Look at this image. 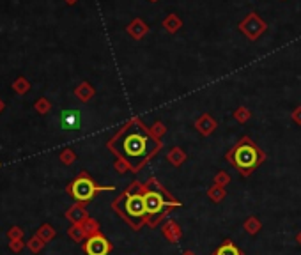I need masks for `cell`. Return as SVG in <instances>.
Returning <instances> with one entry per match:
<instances>
[{
	"instance_id": "cell-1",
	"label": "cell",
	"mask_w": 301,
	"mask_h": 255,
	"mask_svg": "<svg viewBox=\"0 0 301 255\" xmlns=\"http://www.w3.org/2000/svg\"><path fill=\"white\" fill-rule=\"evenodd\" d=\"M156 147L155 140L150 135L142 128H128L122 131L121 137L114 142V149L122 156V159L129 163L131 166H138L147 156Z\"/></svg>"
},
{
	"instance_id": "cell-2",
	"label": "cell",
	"mask_w": 301,
	"mask_h": 255,
	"mask_svg": "<svg viewBox=\"0 0 301 255\" xmlns=\"http://www.w3.org/2000/svg\"><path fill=\"white\" fill-rule=\"evenodd\" d=\"M117 209L121 211L122 216H124L126 220H129L135 227H138L143 218V215H147L143 195H138V193L122 197V199L117 202Z\"/></svg>"
},
{
	"instance_id": "cell-3",
	"label": "cell",
	"mask_w": 301,
	"mask_h": 255,
	"mask_svg": "<svg viewBox=\"0 0 301 255\" xmlns=\"http://www.w3.org/2000/svg\"><path fill=\"white\" fill-rule=\"evenodd\" d=\"M71 195L78 200V202H89V200L94 197L96 192H112V186H98L94 185L91 178L87 176H80L78 179H74L73 185H71Z\"/></svg>"
},
{
	"instance_id": "cell-4",
	"label": "cell",
	"mask_w": 301,
	"mask_h": 255,
	"mask_svg": "<svg viewBox=\"0 0 301 255\" xmlns=\"http://www.w3.org/2000/svg\"><path fill=\"white\" fill-rule=\"evenodd\" d=\"M234 163L239 168H254L259 163V151L252 144H241L234 151Z\"/></svg>"
},
{
	"instance_id": "cell-5",
	"label": "cell",
	"mask_w": 301,
	"mask_h": 255,
	"mask_svg": "<svg viewBox=\"0 0 301 255\" xmlns=\"http://www.w3.org/2000/svg\"><path fill=\"white\" fill-rule=\"evenodd\" d=\"M143 202H145L147 215H160V213L163 211V207H167V206H181L179 202L165 200L160 192H147L145 195H143Z\"/></svg>"
},
{
	"instance_id": "cell-6",
	"label": "cell",
	"mask_w": 301,
	"mask_h": 255,
	"mask_svg": "<svg viewBox=\"0 0 301 255\" xmlns=\"http://www.w3.org/2000/svg\"><path fill=\"white\" fill-rule=\"evenodd\" d=\"M110 243H108V239L105 236H101V234H94V236H91L87 239V243H85V251H87V255H108V251H110Z\"/></svg>"
},
{
	"instance_id": "cell-7",
	"label": "cell",
	"mask_w": 301,
	"mask_h": 255,
	"mask_svg": "<svg viewBox=\"0 0 301 255\" xmlns=\"http://www.w3.org/2000/svg\"><path fill=\"white\" fill-rule=\"evenodd\" d=\"M60 124L64 130H78L80 128V112L64 110L60 115Z\"/></svg>"
},
{
	"instance_id": "cell-8",
	"label": "cell",
	"mask_w": 301,
	"mask_h": 255,
	"mask_svg": "<svg viewBox=\"0 0 301 255\" xmlns=\"http://www.w3.org/2000/svg\"><path fill=\"white\" fill-rule=\"evenodd\" d=\"M13 89H15L16 94L23 96V94H27L30 91V81L27 80V78L20 76V78H16V80L13 81Z\"/></svg>"
},
{
	"instance_id": "cell-9",
	"label": "cell",
	"mask_w": 301,
	"mask_h": 255,
	"mask_svg": "<svg viewBox=\"0 0 301 255\" xmlns=\"http://www.w3.org/2000/svg\"><path fill=\"white\" fill-rule=\"evenodd\" d=\"M36 236H39L41 239L44 241V243H48V241H52L53 237H55V230H53L52 225H48V223H44V225L39 227V230H37Z\"/></svg>"
},
{
	"instance_id": "cell-10",
	"label": "cell",
	"mask_w": 301,
	"mask_h": 255,
	"mask_svg": "<svg viewBox=\"0 0 301 255\" xmlns=\"http://www.w3.org/2000/svg\"><path fill=\"white\" fill-rule=\"evenodd\" d=\"M44 244H46V243H44L39 236H32L29 241H27V248H29L32 253H39V251L44 248Z\"/></svg>"
},
{
	"instance_id": "cell-11",
	"label": "cell",
	"mask_w": 301,
	"mask_h": 255,
	"mask_svg": "<svg viewBox=\"0 0 301 255\" xmlns=\"http://www.w3.org/2000/svg\"><path fill=\"white\" fill-rule=\"evenodd\" d=\"M67 218L78 223V222H82V220L85 218V211L82 209L80 206H74V207H71V209L67 211Z\"/></svg>"
},
{
	"instance_id": "cell-12",
	"label": "cell",
	"mask_w": 301,
	"mask_h": 255,
	"mask_svg": "<svg viewBox=\"0 0 301 255\" xmlns=\"http://www.w3.org/2000/svg\"><path fill=\"white\" fill-rule=\"evenodd\" d=\"M36 110H37V114H41V115H44V114H48L50 112V108H52V105H50V101L46 100V98H41V100H37L36 101Z\"/></svg>"
},
{
	"instance_id": "cell-13",
	"label": "cell",
	"mask_w": 301,
	"mask_h": 255,
	"mask_svg": "<svg viewBox=\"0 0 301 255\" xmlns=\"http://www.w3.org/2000/svg\"><path fill=\"white\" fill-rule=\"evenodd\" d=\"M23 236H25V232H23V229H22V227H18V225H13L11 229L8 230V239L9 241L23 239Z\"/></svg>"
},
{
	"instance_id": "cell-14",
	"label": "cell",
	"mask_w": 301,
	"mask_h": 255,
	"mask_svg": "<svg viewBox=\"0 0 301 255\" xmlns=\"http://www.w3.org/2000/svg\"><path fill=\"white\" fill-rule=\"evenodd\" d=\"M216 255H241V253H239V250L234 246V244L227 243V244H223V246L218 248Z\"/></svg>"
},
{
	"instance_id": "cell-15",
	"label": "cell",
	"mask_w": 301,
	"mask_h": 255,
	"mask_svg": "<svg viewBox=\"0 0 301 255\" xmlns=\"http://www.w3.org/2000/svg\"><path fill=\"white\" fill-rule=\"evenodd\" d=\"M25 246H27V243H25V241H23V239L9 241V250H11L13 253H20V251H22Z\"/></svg>"
},
{
	"instance_id": "cell-16",
	"label": "cell",
	"mask_w": 301,
	"mask_h": 255,
	"mask_svg": "<svg viewBox=\"0 0 301 255\" xmlns=\"http://www.w3.org/2000/svg\"><path fill=\"white\" fill-rule=\"evenodd\" d=\"M60 158H62V161L69 163V161H73V159H74V152L67 149V151H62V154H60Z\"/></svg>"
},
{
	"instance_id": "cell-17",
	"label": "cell",
	"mask_w": 301,
	"mask_h": 255,
	"mask_svg": "<svg viewBox=\"0 0 301 255\" xmlns=\"http://www.w3.org/2000/svg\"><path fill=\"white\" fill-rule=\"evenodd\" d=\"M82 85H84V87H82V89H78V91H77V94H78V96H82V98H84V101H87V96H89L87 83H82Z\"/></svg>"
},
{
	"instance_id": "cell-18",
	"label": "cell",
	"mask_w": 301,
	"mask_h": 255,
	"mask_svg": "<svg viewBox=\"0 0 301 255\" xmlns=\"http://www.w3.org/2000/svg\"><path fill=\"white\" fill-rule=\"evenodd\" d=\"M4 108H6V103L2 100H0V114H2V112H4Z\"/></svg>"
},
{
	"instance_id": "cell-19",
	"label": "cell",
	"mask_w": 301,
	"mask_h": 255,
	"mask_svg": "<svg viewBox=\"0 0 301 255\" xmlns=\"http://www.w3.org/2000/svg\"><path fill=\"white\" fill-rule=\"evenodd\" d=\"M67 4H74V2H77V0H66Z\"/></svg>"
}]
</instances>
